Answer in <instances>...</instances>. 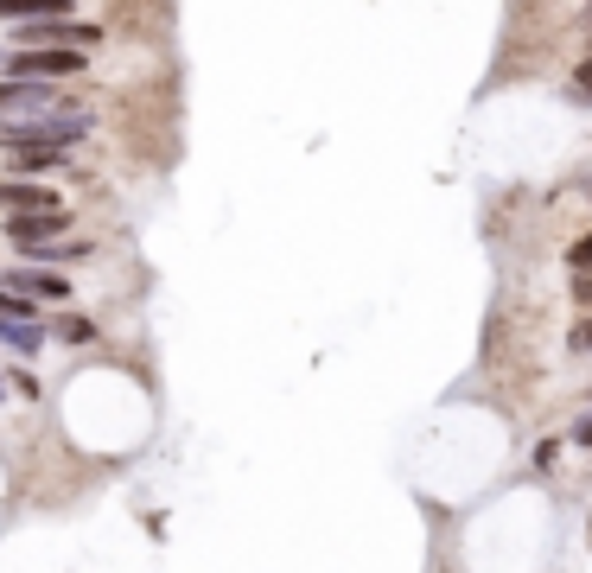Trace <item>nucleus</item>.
<instances>
[{
    "label": "nucleus",
    "mask_w": 592,
    "mask_h": 573,
    "mask_svg": "<svg viewBox=\"0 0 592 573\" xmlns=\"http://www.w3.org/2000/svg\"><path fill=\"white\" fill-rule=\"evenodd\" d=\"M96 134V109L71 115H26V121H0V153H71Z\"/></svg>",
    "instance_id": "nucleus-1"
},
{
    "label": "nucleus",
    "mask_w": 592,
    "mask_h": 573,
    "mask_svg": "<svg viewBox=\"0 0 592 573\" xmlns=\"http://www.w3.org/2000/svg\"><path fill=\"white\" fill-rule=\"evenodd\" d=\"M13 83H77L90 71V51H64V45H45V51H7L0 64Z\"/></svg>",
    "instance_id": "nucleus-2"
},
{
    "label": "nucleus",
    "mask_w": 592,
    "mask_h": 573,
    "mask_svg": "<svg viewBox=\"0 0 592 573\" xmlns=\"http://www.w3.org/2000/svg\"><path fill=\"white\" fill-rule=\"evenodd\" d=\"M0 287L7 293H20V300H32V306H71V281H64L58 268H0Z\"/></svg>",
    "instance_id": "nucleus-3"
},
{
    "label": "nucleus",
    "mask_w": 592,
    "mask_h": 573,
    "mask_svg": "<svg viewBox=\"0 0 592 573\" xmlns=\"http://www.w3.org/2000/svg\"><path fill=\"white\" fill-rule=\"evenodd\" d=\"M32 211H64V198L39 179H0V217H32Z\"/></svg>",
    "instance_id": "nucleus-4"
},
{
    "label": "nucleus",
    "mask_w": 592,
    "mask_h": 573,
    "mask_svg": "<svg viewBox=\"0 0 592 573\" xmlns=\"http://www.w3.org/2000/svg\"><path fill=\"white\" fill-rule=\"evenodd\" d=\"M71 230V211H32V217H7L13 249H32V242H58Z\"/></svg>",
    "instance_id": "nucleus-5"
},
{
    "label": "nucleus",
    "mask_w": 592,
    "mask_h": 573,
    "mask_svg": "<svg viewBox=\"0 0 592 573\" xmlns=\"http://www.w3.org/2000/svg\"><path fill=\"white\" fill-rule=\"evenodd\" d=\"M32 268H64V262H90L96 242L90 236H58V242H32V249H20Z\"/></svg>",
    "instance_id": "nucleus-6"
},
{
    "label": "nucleus",
    "mask_w": 592,
    "mask_h": 573,
    "mask_svg": "<svg viewBox=\"0 0 592 573\" xmlns=\"http://www.w3.org/2000/svg\"><path fill=\"white\" fill-rule=\"evenodd\" d=\"M0 20L13 26H58V20H77L71 0H0Z\"/></svg>",
    "instance_id": "nucleus-7"
},
{
    "label": "nucleus",
    "mask_w": 592,
    "mask_h": 573,
    "mask_svg": "<svg viewBox=\"0 0 592 573\" xmlns=\"http://www.w3.org/2000/svg\"><path fill=\"white\" fill-rule=\"evenodd\" d=\"M13 179H45V172H64L71 166V153H7Z\"/></svg>",
    "instance_id": "nucleus-8"
},
{
    "label": "nucleus",
    "mask_w": 592,
    "mask_h": 573,
    "mask_svg": "<svg viewBox=\"0 0 592 573\" xmlns=\"http://www.w3.org/2000/svg\"><path fill=\"white\" fill-rule=\"evenodd\" d=\"M0 325H51V319H45V312L32 306V300H20V293L0 287Z\"/></svg>",
    "instance_id": "nucleus-9"
},
{
    "label": "nucleus",
    "mask_w": 592,
    "mask_h": 573,
    "mask_svg": "<svg viewBox=\"0 0 592 573\" xmlns=\"http://www.w3.org/2000/svg\"><path fill=\"white\" fill-rule=\"evenodd\" d=\"M51 338H58V344H77V351H83V344H96V319L71 312V319H58V325H51Z\"/></svg>",
    "instance_id": "nucleus-10"
},
{
    "label": "nucleus",
    "mask_w": 592,
    "mask_h": 573,
    "mask_svg": "<svg viewBox=\"0 0 592 573\" xmlns=\"http://www.w3.org/2000/svg\"><path fill=\"white\" fill-rule=\"evenodd\" d=\"M567 96H573V102H592V51H586L580 64H573V83H567Z\"/></svg>",
    "instance_id": "nucleus-11"
},
{
    "label": "nucleus",
    "mask_w": 592,
    "mask_h": 573,
    "mask_svg": "<svg viewBox=\"0 0 592 573\" xmlns=\"http://www.w3.org/2000/svg\"><path fill=\"white\" fill-rule=\"evenodd\" d=\"M567 268H573V274H592V230H586L580 242H567Z\"/></svg>",
    "instance_id": "nucleus-12"
},
{
    "label": "nucleus",
    "mask_w": 592,
    "mask_h": 573,
    "mask_svg": "<svg viewBox=\"0 0 592 573\" xmlns=\"http://www.w3.org/2000/svg\"><path fill=\"white\" fill-rule=\"evenodd\" d=\"M567 344H573V351H580V357H592V312H586L580 325H573V338H567Z\"/></svg>",
    "instance_id": "nucleus-13"
},
{
    "label": "nucleus",
    "mask_w": 592,
    "mask_h": 573,
    "mask_svg": "<svg viewBox=\"0 0 592 573\" xmlns=\"http://www.w3.org/2000/svg\"><path fill=\"white\" fill-rule=\"evenodd\" d=\"M567 440H573V446H586V453H592V414H580V421H573V433H567Z\"/></svg>",
    "instance_id": "nucleus-14"
},
{
    "label": "nucleus",
    "mask_w": 592,
    "mask_h": 573,
    "mask_svg": "<svg viewBox=\"0 0 592 573\" xmlns=\"http://www.w3.org/2000/svg\"><path fill=\"white\" fill-rule=\"evenodd\" d=\"M573 300H580L592 312V274H573Z\"/></svg>",
    "instance_id": "nucleus-15"
},
{
    "label": "nucleus",
    "mask_w": 592,
    "mask_h": 573,
    "mask_svg": "<svg viewBox=\"0 0 592 573\" xmlns=\"http://www.w3.org/2000/svg\"><path fill=\"white\" fill-rule=\"evenodd\" d=\"M586 198H592V179H586Z\"/></svg>",
    "instance_id": "nucleus-16"
},
{
    "label": "nucleus",
    "mask_w": 592,
    "mask_h": 573,
    "mask_svg": "<svg viewBox=\"0 0 592 573\" xmlns=\"http://www.w3.org/2000/svg\"><path fill=\"white\" fill-rule=\"evenodd\" d=\"M0 395H7V382H0Z\"/></svg>",
    "instance_id": "nucleus-17"
},
{
    "label": "nucleus",
    "mask_w": 592,
    "mask_h": 573,
    "mask_svg": "<svg viewBox=\"0 0 592 573\" xmlns=\"http://www.w3.org/2000/svg\"><path fill=\"white\" fill-rule=\"evenodd\" d=\"M0 64H7V51H0Z\"/></svg>",
    "instance_id": "nucleus-18"
},
{
    "label": "nucleus",
    "mask_w": 592,
    "mask_h": 573,
    "mask_svg": "<svg viewBox=\"0 0 592 573\" xmlns=\"http://www.w3.org/2000/svg\"><path fill=\"white\" fill-rule=\"evenodd\" d=\"M586 13H592V0H586Z\"/></svg>",
    "instance_id": "nucleus-19"
}]
</instances>
